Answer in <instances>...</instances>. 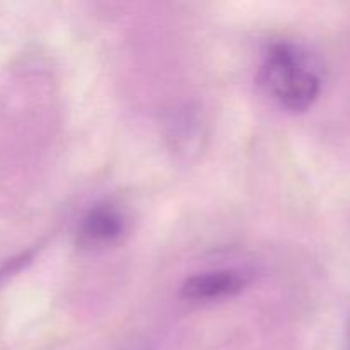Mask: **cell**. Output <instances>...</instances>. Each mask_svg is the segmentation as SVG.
Masks as SVG:
<instances>
[{"label": "cell", "mask_w": 350, "mask_h": 350, "mask_svg": "<svg viewBox=\"0 0 350 350\" xmlns=\"http://www.w3.org/2000/svg\"><path fill=\"white\" fill-rule=\"evenodd\" d=\"M260 81L284 109L293 113L310 109L321 91L317 65L301 48L289 43H277L270 48Z\"/></svg>", "instance_id": "1"}, {"label": "cell", "mask_w": 350, "mask_h": 350, "mask_svg": "<svg viewBox=\"0 0 350 350\" xmlns=\"http://www.w3.org/2000/svg\"><path fill=\"white\" fill-rule=\"evenodd\" d=\"M125 231V219L113 205L92 207L81 224V243L85 246H106L120 239Z\"/></svg>", "instance_id": "3"}, {"label": "cell", "mask_w": 350, "mask_h": 350, "mask_svg": "<svg viewBox=\"0 0 350 350\" xmlns=\"http://www.w3.org/2000/svg\"><path fill=\"white\" fill-rule=\"evenodd\" d=\"M167 139L171 140V147L174 152L185 157L191 154H198L204 140V125L200 116L191 109H181L170 122Z\"/></svg>", "instance_id": "4"}, {"label": "cell", "mask_w": 350, "mask_h": 350, "mask_svg": "<svg viewBox=\"0 0 350 350\" xmlns=\"http://www.w3.org/2000/svg\"><path fill=\"white\" fill-rule=\"evenodd\" d=\"M132 350H147V349H132Z\"/></svg>", "instance_id": "5"}, {"label": "cell", "mask_w": 350, "mask_h": 350, "mask_svg": "<svg viewBox=\"0 0 350 350\" xmlns=\"http://www.w3.org/2000/svg\"><path fill=\"white\" fill-rule=\"evenodd\" d=\"M248 286L245 273L238 270H212L188 277L181 286V296L190 301H214L238 296Z\"/></svg>", "instance_id": "2"}]
</instances>
